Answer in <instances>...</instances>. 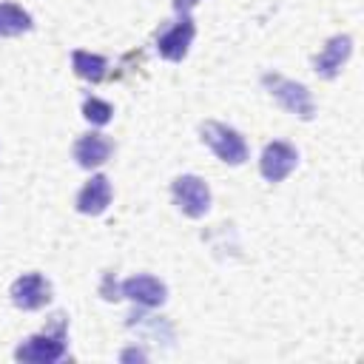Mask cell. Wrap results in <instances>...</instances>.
<instances>
[{
  "label": "cell",
  "mask_w": 364,
  "mask_h": 364,
  "mask_svg": "<svg viewBox=\"0 0 364 364\" xmlns=\"http://www.w3.org/2000/svg\"><path fill=\"white\" fill-rule=\"evenodd\" d=\"M262 85H264V91H267L284 111L296 114L299 119H313V117H316L313 94H310L307 85H301V82H296V80H287V77H282V74H273V71L262 74Z\"/></svg>",
  "instance_id": "cell-1"
},
{
  "label": "cell",
  "mask_w": 364,
  "mask_h": 364,
  "mask_svg": "<svg viewBox=\"0 0 364 364\" xmlns=\"http://www.w3.org/2000/svg\"><path fill=\"white\" fill-rule=\"evenodd\" d=\"M65 355V316L57 313L51 321V330H43L37 336H28L17 350V361H60Z\"/></svg>",
  "instance_id": "cell-2"
},
{
  "label": "cell",
  "mask_w": 364,
  "mask_h": 364,
  "mask_svg": "<svg viewBox=\"0 0 364 364\" xmlns=\"http://www.w3.org/2000/svg\"><path fill=\"white\" fill-rule=\"evenodd\" d=\"M199 134H202V142H205L222 162H228V165H242V162L247 159V142H245V136H242L236 128L210 119V122H202Z\"/></svg>",
  "instance_id": "cell-3"
},
{
  "label": "cell",
  "mask_w": 364,
  "mask_h": 364,
  "mask_svg": "<svg viewBox=\"0 0 364 364\" xmlns=\"http://www.w3.org/2000/svg\"><path fill=\"white\" fill-rule=\"evenodd\" d=\"M171 193H173L176 208H179L185 216H191V219L205 216L208 208H210V188H208L205 179H199V176H193V173L176 176V179L171 182Z\"/></svg>",
  "instance_id": "cell-4"
},
{
  "label": "cell",
  "mask_w": 364,
  "mask_h": 364,
  "mask_svg": "<svg viewBox=\"0 0 364 364\" xmlns=\"http://www.w3.org/2000/svg\"><path fill=\"white\" fill-rule=\"evenodd\" d=\"M193 34H196V26H193L191 14H179L176 23H171L168 28H162L156 34V51H159V57H165L171 63H179L188 54L191 43H193Z\"/></svg>",
  "instance_id": "cell-5"
},
{
  "label": "cell",
  "mask_w": 364,
  "mask_h": 364,
  "mask_svg": "<svg viewBox=\"0 0 364 364\" xmlns=\"http://www.w3.org/2000/svg\"><path fill=\"white\" fill-rule=\"evenodd\" d=\"M299 165V151L290 142H267L262 156H259V171L267 182H282L290 176V171Z\"/></svg>",
  "instance_id": "cell-6"
},
{
  "label": "cell",
  "mask_w": 364,
  "mask_h": 364,
  "mask_svg": "<svg viewBox=\"0 0 364 364\" xmlns=\"http://www.w3.org/2000/svg\"><path fill=\"white\" fill-rule=\"evenodd\" d=\"M9 296L20 310H40L51 301V284L40 273H23L20 279H14Z\"/></svg>",
  "instance_id": "cell-7"
},
{
  "label": "cell",
  "mask_w": 364,
  "mask_h": 364,
  "mask_svg": "<svg viewBox=\"0 0 364 364\" xmlns=\"http://www.w3.org/2000/svg\"><path fill=\"white\" fill-rule=\"evenodd\" d=\"M350 54H353V37H350V34H336V37H330L327 46L313 57V71H316L318 77H324V80H333V77L344 68V63L350 60Z\"/></svg>",
  "instance_id": "cell-8"
},
{
  "label": "cell",
  "mask_w": 364,
  "mask_h": 364,
  "mask_svg": "<svg viewBox=\"0 0 364 364\" xmlns=\"http://www.w3.org/2000/svg\"><path fill=\"white\" fill-rule=\"evenodd\" d=\"M119 296H125V299H131L134 304H142V307H159L168 299V287L159 279H154L148 273H139V276H131L119 284Z\"/></svg>",
  "instance_id": "cell-9"
},
{
  "label": "cell",
  "mask_w": 364,
  "mask_h": 364,
  "mask_svg": "<svg viewBox=\"0 0 364 364\" xmlns=\"http://www.w3.org/2000/svg\"><path fill=\"white\" fill-rule=\"evenodd\" d=\"M108 205H111V182H108V176L94 173L77 193V210L85 216H100Z\"/></svg>",
  "instance_id": "cell-10"
},
{
  "label": "cell",
  "mask_w": 364,
  "mask_h": 364,
  "mask_svg": "<svg viewBox=\"0 0 364 364\" xmlns=\"http://www.w3.org/2000/svg\"><path fill=\"white\" fill-rule=\"evenodd\" d=\"M111 151L114 145L102 134H82L74 142V159L80 162V168H100L102 162H108Z\"/></svg>",
  "instance_id": "cell-11"
},
{
  "label": "cell",
  "mask_w": 364,
  "mask_h": 364,
  "mask_svg": "<svg viewBox=\"0 0 364 364\" xmlns=\"http://www.w3.org/2000/svg\"><path fill=\"white\" fill-rule=\"evenodd\" d=\"M128 327L131 330H136V333H142L145 338H151V341H165L168 347H171V341H173V327L165 321V318H156V316H145V313H131L128 316Z\"/></svg>",
  "instance_id": "cell-12"
},
{
  "label": "cell",
  "mask_w": 364,
  "mask_h": 364,
  "mask_svg": "<svg viewBox=\"0 0 364 364\" xmlns=\"http://www.w3.org/2000/svg\"><path fill=\"white\" fill-rule=\"evenodd\" d=\"M31 14L17 3H0V37H17L31 31Z\"/></svg>",
  "instance_id": "cell-13"
},
{
  "label": "cell",
  "mask_w": 364,
  "mask_h": 364,
  "mask_svg": "<svg viewBox=\"0 0 364 364\" xmlns=\"http://www.w3.org/2000/svg\"><path fill=\"white\" fill-rule=\"evenodd\" d=\"M71 65H74V74L82 77V80H88V82H100L105 77V71H108V60L105 57L91 54V51H82V48H77L71 54Z\"/></svg>",
  "instance_id": "cell-14"
},
{
  "label": "cell",
  "mask_w": 364,
  "mask_h": 364,
  "mask_svg": "<svg viewBox=\"0 0 364 364\" xmlns=\"http://www.w3.org/2000/svg\"><path fill=\"white\" fill-rule=\"evenodd\" d=\"M82 117H85L91 125H105V122H111L114 108H111V102H105V100H100V97H85V100H82Z\"/></svg>",
  "instance_id": "cell-15"
},
{
  "label": "cell",
  "mask_w": 364,
  "mask_h": 364,
  "mask_svg": "<svg viewBox=\"0 0 364 364\" xmlns=\"http://www.w3.org/2000/svg\"><path fill=\"white\" fill-rule=\"evenodd\" d=\"M100 293H102V299H108V301H117V299H119V284H114V282H111V273L102 279Z\"/></svg>",
  "instance_id": "cell-16"
},
{
  "label": "cell",
  "mask_w": 364,
  "mask_h": 364,
  "mask_svg": "<svg viewBox=\"0 0 364 364\" xmlns=\"http://www.w3.org/2000/svg\"><path fill=\"white\" fill-rule=\"evenodd\" d=\"M199 0H173V11L176 14H191V9L196 6Z\"/></svg>",
  "instance_id": "cell-17"
}]
</instances>
